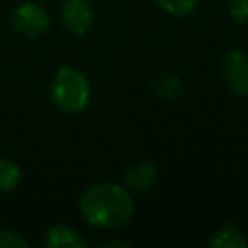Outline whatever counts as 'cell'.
I'll list each match as a JSON object with an SVG mask.
<instances>
[{
	"label": "cell",
	"instance_id": "5bb4252c",
	"mask_svg": "<svg viewBox=\"0 0 248 248\" xmlns=\"http://www.w3.org/2000/svg\"><path fill=\"white\" fill-rule=\"evenodd\" d=\"M99 246H105V248H107V246H122V248H128L130 244H128L126 240H118V238H110V240H105V242H101Z\"/></svg>",
	"mask_w": 248,
	"mask_h": 248
},
{
	"label": "cell",
	"instance_id": "9c48e42d",
	"mask_svg": "<svg viewBox=\"0 0 248 248\" xmlns=\"http://www.w3.org/2000/svg\"><path fill=\"white\" fill-rule=\"evenodd\" d=\"M151 91L159 99H176L182 93V79L176 74H163L151 81Z\"/></svg>",
	"mask_w": 248,
	"mask_h": 248
},
{
	"label": "cell",
	"instance_id": "7c38bea8",
	"mask_svg": "<svg viewBox=\"0 0 248 248\" xmlns=\"http://www.w3.org/2000/svg\"><path fill=\"white\" fill-rule=\"evenodd\" d=\"M29 240L12 229H0V248H27Z\"/></svg>",
	"mask_w": 248,
	"mask_h": 248
},
{
	"label": "cell",
	"instance_id": "30bf717a",
	"mask_svg": "<svg viewBox=\"0 0 248 248\" xmlns=\"http://www.w3.org/2000/svg\"><path fill=\"white\" fill-rule=\"evenodd\" d=\"M21 182V169L10 159H0V194L14 192Z\"/></svg>",
	"mask_w": 248,
	"mask_h": 248
},
{
	"label": "cell",
	"instance_id": "52a82bcc",
	"mask_svg": "<svg viewBox=\"0 0 248 248\" xmlns=\"http://www.w3.org/2000/svg\"><path fill=\"white\" fill-rule=\"evenodd\" d=\"M46 248H85V236L70 225H54L45 234Z\"/></svg>",
	"mask_w": 248,
	"mask_h": 248
},
{
	"label": "cell",
	"instance_id": "3957f363",
	"mask_svg": "<svg viewBox=\"0 0 248 248\" xmlns=\"http://www.w3.org/2000/svg\"><path fill=\"white\" fill-rule=\"evenodd\" d=\"M12 27L29 39H37L50 29V14L39 2H21L12 12Z\"/></svg>",
	"mask_w": 248,
	"mask_h": 248
},
{
	"label": "cell",
	"instance_id": "277c9868",
	"mask_svg": "<svg viewBox=\"0 0 248 248\" xmlns=\"http://www.w3.org/2000/svg\"><path fill=\"white\" fill-rule=\"evenodd\" d=\"M60 21L72 35H87L95 21V10L89 0H64L60 6Z\"/></svg>",
	"mask_w": 248,
	"mask_h": 248
},
{
	"label": "cell",
	"instance_id": "7a4b0ae2",
	"mask_svg": "<svg viewBox=\"0 0 248 248\" xmlns=\"http://www.w3.org/2000/svg\"><path fill=\"white\" fill-rule=\"evenodd\" d=\"M50 99L60 112L78 114L91 101V83L83 72L72 66L56 70L50 83Z\"/></svg>",
	"mask_w": 248,
	"mask_h": 248
},
{
	"label": "cell",
	"instance_id": "8fae6325",
	"mask_svg": "<svg viewBox=\"0 0 248 248\" xmlns=\"http://www.w3.org/2000/svg\"><path fill=\"white\" fill-rule=\"evenodd\" d=\"M200 0H155V4L169 16H176V17H184L188 14H192L196 10Z\"/></svg>",
	"mask_w": 248,
	"mask_h": 248
},
{
	"label": "cell",
	"instance_id": "ba28073f",
	"mask_svg": "<svg viewBox=\"0 0 248 248\" xmlns=\"http://www.w3.org/2000/svg\"><path fill=\"white\" fill-rule=\"evenodd\" d=\"M207 244L211 248H246L248 240L240 227H236L234 223H227L209 238Z\"/></svg>",
	"mask_w": 248,
	"mask_h": 248
},
{
	"label": "cell",
	"instance_id": "4fadbf2b",
	"mask_svg": "<svg viewBox=\"0 0 248 248\" xmlns=\"http://www.w3.org/2000/svg\"><path fill=\"white\" fill-rule=\"evenodd\" d=\"M229 16L238 23H248V0H229Z\"/></svg>",
	"mask_w": 248,
	"mask_h": 248
},
{
	"label": "cell",
	"instance_id": "8992f818",
	"mask_svg": "<svg viewBox=\"0 0 248 248\" xmlns=\"http://www.w3.org/2000/svg\"><path fill=\"white\" fill-rule=\"evenodd\" d=\"M157 180V169L149 161H138L130 165L124 172V186L134 194H143L153 188Z\"/></svg>",
	"mask_w": 248,
	"mask_h": 248
},
{
	"label": "cell",
	"instance_id": "5b68a950",
	"mask_svg": "<svg viewBox=\"0 0 248 248\" xmlns=\"http://www.w3.org/2000/svg\"><path fill=\"white\" fill-rule=\"evenodd\" d=\"M223 79L234 95H248V52L232 48L223 56Z\"/></svg>",
	"mask_w": 248,
	"mask_h": 248
},
{
	"label": "cell",
	"instance_id": "6da1fadb",
	"mask_svg": "<svg viewBox=\"0 0 248 248\" xmlns=\"http://www.w3.org/2000/svg\"><path fill=\"white\" fill-rule=\"evenodd\" d=\"M134 198L124 184L97 182L79 198L81 217L97 229H118L134 215Z\"/></svg>",
	"mask_w": 248,
	"mask_h": 248
}]
</instances>
